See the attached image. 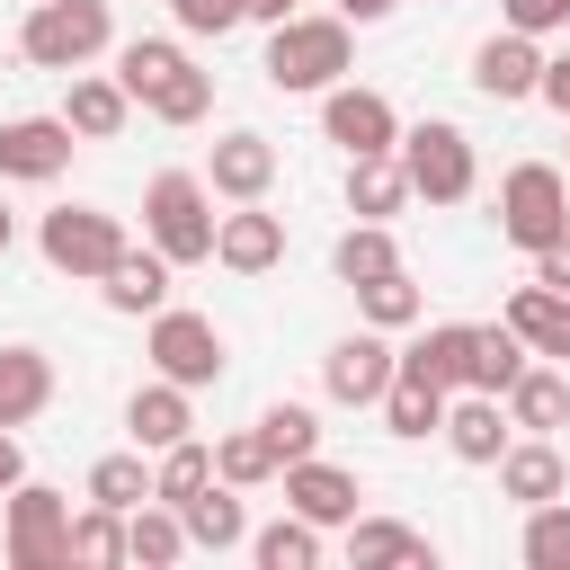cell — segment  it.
Instances as JSON below:
<instances>
[{
	"instance_id": "1",
	"label": "cell",
	"mask_w": 570,
	"mask_h": 570,
	"mask_svg": "<svg viewBox=\"0 0 570 570\" xmlns=\"http://www.w3.org/2000/svg\"><path fill=\"white\" fill-rule=\"evenodd\" d=\"M116 80H125V98H134L142 116H160V125H205V107H214V71H196V53L169 45V36H134V45L116 53Z\"/></svg>"
},
{
	"instance_id": "2",
	"label": "cell",
	"mask_w": 570,
	"mask_h": 570,
	"mask_svg": "<svg viewBox=\"0 0 570 570\" xmlns=\"http://www.w3.org/2000/svg\"><path fill=\"white\" fill-rule=\"evenodd\" d=\"M347 62H356V45H347V18H276L267 27V89H285V98H321V89H338L347 80Z\"/></svg>"
},
{
	"instance_id": "3",
	"label": "cell",
	"mask_w": 570,
	"mask_h": 570,
	"mask_svg": "<svg viewBox=\"0 0 570 570\" xmlns=\"http://www.w3.org/2000/svg\"><path fill=\"white\" fill-rule=\"evenodd\" d=\"M214 232H223V214H214V187H205L196 169H160V178L142 187V240H151L169 267H205V258H214Z\"/></svg>"
},
{
	"instance_id": "4",
	"label": "cell",
	"mask_w": 570,
	"mask_h": 570,
	"mask_svg": "<svg viewBox=\"0 0 570 570\" xmlns=\"http://www.w3.org/2000/svg\"><path fill=\"white\" fill-rule=\"evenodd\" d=\"M107 45H116V18H107V0H27L18 53H27L36 71H89Z\"/></svg>"
},
{
	"instance_id": "5",
	"label": "cell",
	"mask_w": 570,
	"mask_h": 570,
	"mask_svg": "<svg viewBox=\"0 0 570 570\" xmlns=\"http://www.w3.org/2000/svg\"><path fill=\"white\" fill-rule=\"evenodd\" d=\"M499 232L534 258V249H552L561 232H570V178L552 169V160H517L508 178H499Z\"/></svg>"
},
{
	"instance_id": "6",
	"label": "cell",
	"mask_w": 570,
	"mask_h": 570,
	"mask_svg": "<svg viewBox=\"0 0 570 570\" xmlns=\"http://www.w3.org/2000/svg\"><path fill=\"white\" fill-rule=\"evenodd\" d=\"M401 169H410V196H428V205H463V196H472V178H481L472 134H463V125H445V116L401 125Z\"/></svg>"
},
{
	"instance_id": "7",
	"label": "cell",
	"mask_w": 570,
	"mask_h": 570,
	"mask_svg": "<svg viewBox=\"0 0 570 570\" xmlns=\"http://www.w3.org/2000/svg\"><path fill=\"white\" fill-rule=\"evenodd\" d=\"M36 249H45V267H53V276L98 285V276L125 258V223H116V214H98V205H53V214H45V232H36Z\"/></svg>"
},
{
	"instance_id": "8",
	"label": "cell",
	"mask_w": 570,
	"mask_h": 570,
	"mask_svg": "<svg viewBox=\"0 0 570 570\" xmlns=\"http://www.w3.org/2000/svg\"><path fill=\"white\" fill-rule=\"evenodd\" d=\"M142 356H151V374H169V383H187V392L223 383V330H214L205 312H169V303H160Z\"/></svg>"
},
{
	"instance_id": "9",
	"label": "cell",
	"mask_w": 570,
	"mask_h": 570,
	"mask_svg": "<svg viewBox=\"0 0 570 570\" xmlns=\"http://www.w3.org/2000/svg\"><path fill=\"white\" fill-rule=\"evenodd\" d=\"M9 561L18 570H62L71 561V499L62 490H45V481L9 490Z\"/></svg>"
},
{
	"instance_id": "10",
	"label": "cell",
	"mask_w": 570,
	"mask_h": 570,
	"mask_svg": "<svg viewBox=\"0 0 570 570\" xmlns=\"http://www.w3.org/2000/svg\"><path fill=\"white\" fill-rule=\"evenodd\" d=\"M392 374H401V347H392V330H374V321L321 356V392L347 401V410H374V401L392 392Z\"/></svg>"
},
{
	"instance_id": "11",
	"label": "cell",
	"mask_w": 570,
	"mask_h": 570,
	"mask_svg": "<svg viewBox=\"0 0 570 570\" xmlns=\"http://www.w3.org/2000/svg\"><path fill=\"white\" fill-rule=\"evenodd\" d=\"M321 134H330L347 160H365V151H401V116H392V98H383V89H356V80L321 89Z\"/></svg>"
},
{
	"instance_id": "12",
	"label": "cell",
	"mask_w": 570,
	"mask_h": 570,
	"mask_svg": "<svg viewBox=\"0 0 570 570\" xmlns=\"http://www.w3.org/2000/svg\"><path fill=\"white\" fill-rule=\"evenodd\" d=\"M71 151H80L71 116H9V125H0V178L45 187V178H62V169H71Z\"/></svg>"
},
{
	"instance_id": "13",
	"label": "cell",
	"mask_w": 570,
	"mask_h": 570,
	"mask_svg": "<svg viewBox=\"0 0 570 570\" xmlns=\"http://www.w3.org/2000/svg\"><path fill=\"white\" fill-rule=\"evenodd\" d=\"M356 499H365V490H356V472H347V463H321V454L285 463V508H294V517H312L321 534H330V525H356Z\"/></svg>"
},
{
	"instance_id": "14",
	"label": "cell",
	"mask_w": 570,
	"mask_h": 570,
	"mask_svg": "<svg viewBox=\"0 0 570 570\" xmlns=\"http://www.w3.org/2000/svg\"><path fill=\"white\" fill-rule=\"evenodd\" d=\"M472 89H481V98H499V107L534 98V89H543V53H534V36L499 27V36H490V45L472 53Z\"/></svg>"
},
{
	"instance_id": "15",
	"label": "cell",
	"mask_w": 570,
	"mask_h": 570,
	"mask_svg": "<svg viewBox=\"0 0 570 570\" xmlns=\"http://www.w3.org/2000/svg\"><path fill=\"white\" fill-rule=\"evenodd\" d=\"M517 419H508V401L499 392H454L445 401V445H454V463H499L517 436H508Z\"/></svg>"
},
{
	"instance_id": "16",
	"label": "cell",
	"mask_w": 570,
	"mask_h": 570,
	"mask_svg": "<svg viewBox=\"0 0 570 570\" xmlns=\"http://www.w3.org/2000/svg\"><path fill=\"white\" fill-rule=\"evenodd\" d=\"M205 187L232 196V205H258V196L276 187V142H267V134H223L214 160H205Z\"/></svg>"
},
{
	"instance_id": "17",
	"label": "cell",
	"mask_w": 570,
	"mask_h": 570,
	"mask_svg": "<svg viewBox=\"0 0 570 570\" xmlns=\"http://www.w3.org/2000/svg\"><path fill=\"white\" fill-rule=\"evenodd\" d=\"M125 428H134V445H142V454H169L178 436H196V401H187V383L151 374V383L125 401Z\"/></svg>"
},
{
	"instance_id": "18",
	"label": "cell",
	"mask_w": 570,
	"mask_h": 570,
	"mask_svg": "<svg viewBox=\"0 0 570 570\" xmlns=\"http://www.w3.org/2000/svg\"><path fill=\"white\" fill-rule=\"evenodd\" d=\"M214 258H223L232 276H267V267L285 258V214H267V205H240V214H223V232H214Z\"/></svg>"
},
{
	"instance_id": "19",
	"label": "cell",
	"mask_w": 570,
	"mask_h": 570,
	"mask_svg": "<svg viewBox=\"0 0 570 570\" xmlns=\"http://www.w3.org/2000/svg\"><path fill=\"white\" fill-rule=\"evenodd\" d=\"M62 116H71V134H80V142H116V134L134 125V98H125V80H116V71H71Z\"/></svg>"
},
{
	"instance_id": "20",
	"label": "cell",
	"mask_w": 570,
	"mask_h": 570,
	"mask_svg": "<svg viewBox=\"0 0 570 570\" xmlns=\"http://www.w3.org/2000/svg\"><path fill=\"white\" fill-rule=\"evenodd\" d=\"M499 490H508L517 508L570 499V463H561V445H552V436H525V445H508V454H499Z\"/></svg>"
},
{
	"instance_id": "21",
	"label": "cell",
	"mask_w": 570,
	"mask_h": 570,
	"mask_svg": "<svg viewBox=\"0 0 570 570\" xmlns=\"http://www.w3.org/2000/svg\"><path fill=\"white\" fill-rule=\"evenodd\" d=\"M347 561H356V570H436V543H428L419 525L356 517V525H347Z\"/></svg>"
},
{
	"instance_id": "22",
	"label": "cell",
	"mask_w": 570,
	"mask_h": 570,
	"mask_svg": "<svg viewBox=\"0 0 570 570\" xmlns=\"http://www.w3.org/2000/svg\"><path fill=\"white\" fill-rule=\"evenodd\" d=\"M98 294H107V312H142V321H151V312L169 303V258H160L151 240H142V249L125 240V258L98 276Z\"/></svg>"
},
{
	"instance_id": "23",
	"label": "cell",
	"mask_w": 570,
	"mask_h": 570,
	"mask_svg": "<svg viewBox=\"0 0 570 570\" xmlns=\"http://www.w3.org/2000/svg\"><path fill=\"white\" fill-rule=\"evenodd\" d=\"M178 517H187V543L196 552H232V543H249V508H240V490L214 472L196 499H178Z\"/></svg>"
},
{
	"instance_id": "24",
	"label": "cell",
	"mask_w": 570,
	"mask_h": 570,
	"mask_svg": "<svg viewBox=\"0 0 570 570\" xmlns=\"http://www.w3.org/2000/svg\"><path fill=\"white\" fill-rule=\"evenodd\" d=\"M410 205V169H401V151H365V160H347V214L356 223H392Z\"/></svg>"
},
{
	"instance_id": "25",
	"label": "cell",
	"mask_w": 570,
	"mask_h": 570,
	"mask_svg": "<svg viewBox=\"0 0 570 570\" xmlns=\"http://www.w3.org/2000/svg\"><path fill=\"white\" fill-rule=\"evenodd\" d=\"M445 401H454L445 383H428L419 365H401V374H392V392H383L374 410H383V428H392V436H445Z\"/></svg>"
},
{
	"instance_id": "26",
	"label": "cell",
	"mask_w": 570,
	"mask_h": 570,
	"mask_svg": "<svg viewBox=\"0 0 570 570\" xmlns=\"http://www.w3.org/2000/svg\"><path fill=\"white\" fill-rule=\"evenodd\" d=\"M499 321H508L534 356H570V294H552V285H517Z\"/></svg>"
},
{
	"instance_id": "27",
	"label": "cell",
	"mask_w": 570,
	"mask_h": 570,
	"mask_svg": "<svg viewBox=\"0 0 570 570\" xmlns=\"http://www.w3.org/2000/svg\"><path fill=\"white\" fill-rule=\"evenodd\" d=\"M45 401H53V356L45 347H0V428L45 419Z\"/></svg>"
},
{
	"instance_id": "28",
	"label": "cell",
	"mask_w": 570,
	"mask_h": 570,
	"mask_svg": "<svg viewBox=\"0 0 570 570\" xmlns=\"http://www.w3.org/2000/svg\"><path fill=\"white\" fill-rule=\"evenodd\" d=\"M401 365H419L445 392H472V321H436L419 347H401Z\"/></svg>"
},
{
	"instance_id": "29",
	"label": "cell",
	"mask_w": 570,
	"mask_h": 570,
	"mask_svg": "<svg viewBox=\"0 0 570 570\" xmlns=\"http://www.w3.org/2000/svg\"><path fill=\"white\" fill-rule=\"evenodd\" d=\"M508 419H517L525 436H552V428H570V383H561L552 365H525V374L508 383Z\"/></svg>"
},
{
	"instance_id": "30",
	"label": "cell",
	"mask_w": 570,
	"mask_h": 570,
	"mask_svg": "<svg viewBox=\"0 0 570 570\" xmlns=\"http://www.w3.org/2000/svg\"><path fill=\"white\" fill-rule=\"evenodd\" d=\"M187 552V517L169 508V499H142L134 517H125V561H142V570H169Z\"/></svg>"
},
{
	"instance_id": "31",
	"label": "cell",
	"mask_w": 570,
	"mask_h": 570,
	"mask_svg": "<svg viewBox=\"0 0 570 570\" xmlns=\"http://www.w3.org/2000/svg\"><path fill=\"white\" fill-rule=\"evenodd\" d=\"M330 267H338V285H374V276H392V267H401L392 223H347L338 249H330Z\"/></svg>"
},
{
	"instance_id": "32",
	"label": "cell",
	"mask_w": 570,
	"mask_h": 570,
	"mask_svg": "<svg viewBox=\"0 0 570 570\" xmlns=\"http://www.w3.org/2000/svg\"><path fill=\"white\" fill-rule=\"evenodd\" d=\"M525 356H534V347H525L508 321H472V392H499V401H508V383L525 374Z\"/></svg>"
},
{
	"instance_id": "33",
	"label": "cell",
	"mask_w": 570,
	"mask_h": 570,
	"mask_svg": "<svg viewBox=\"0 0 570 570\" xmlns=\"http://www.w3.org/2000/svg\"><path fill=\"white\" fill-rule=\"evenodd\" d=\"M249 561H258V570H321V525L285 508L276 525H258V534H249Z\"/></svg>"
},
{
	"instance_id": "34",
	"label": "cell",
	"mask_w": 570,
	"mask_h": 570,
	"mask_svg": "<svg viewBox=\"0 0 570 570\" xmlns=\"http://www.w3.org/2000/svg\"><path fill=\"white\" fill-rule=\"evenodd\" d=\"M214 472H223L232 490H258V481H276L285 463H276L267 428H232V436H214Z\"/></svg>"
},
{
	"instance_id": "35",
	"label": "cell",
	"mask_w": 570,
	"mask_h": 570,
	"mask_svg": "<svg viewBox=\"0 0 570 570\" xmlns=\"http://www.w3.org/2000/svg\"><path fill=\"white\" fill-rule=\"evenodd\" d=\"M89 499L134 517V508L151 499V463H142V445H134V454H98V463H89Z\"/></svg>"
},
{
	"instance_id": "36",
	"label": "cell",
	"mask_w": 570,
	"mask_h": 570,
	"mask_svg": "<svg viewBox=\"0 0 570 570\" xmlns=\"http://www.w3.org/2000/svg\"><path fill=\"white\" fill-rule=\"evenodd\" d=\"M205 481H214V445H196V436H178V445L151 463V499H169V508H178V499H196Z\"/></svg>"
},
{
	"instance_id": "37",
	"label": "cell",
	"mask_w": 570,
	"mask_h": 570,
	"mask_svg": "<svg viewBox=\"0 0 570 570\" xmlns=\"http://www.w3.org/2000/svg\"><path fill=\"white\" fill-rule=\"evenodd\" d=\"M525 570H570V499H543L525 508Z\"/></svg>"
},
{
	"instance_id": "38",
	"label": "cell",
	"mask_w": 570,
	"mask_h": 570,
	"mask_svg": "<svg viewBox=\"0 0 570 570\" xmlns=\"http://www.w3.org/2000/svg\"><path fill=\"white\" fill-rule=\"evenodd\" d=\"M356 303H365V321H374V330H410V321L428 312V294L410 285V267H392V276H374V285H356Z\"/></svg>"
},
{
	"instance_id": "39",
	"label": "cell",
	"mask_w": 570,
	"mask_h": 570,
	"mask_svg": "<svg viewBox=\"0 0 570 570\" xmlns=\"http://www.w3.org/2000/svg\"><path fill=\"white\" fill-rule=\"evenodd\" d=\"M71 561H125V508H80L71 517Z\"/></svg>"
},
{
	"instance_id": "40",
	"label": "cell",
	"mask_w": 570,
	"mask_h": 570,
	"mask_svg": "<svg viewBox=\"0 0 570 570\" xmlns=\"http://www.w3.org/2000/svg\"><path fill=\"white\" fill-rule=\"evenodd\" d=\"M258 428H267V445H276V463H303V454H321V419H312L303 401H276V410H267Z\"/></svg>"
},
{
	"instance_id": "41",
	"label": "cell",
	"mask_w": 570,
	"mask_h": 570,
	"mask_svg": "<svg viewBox=\"0 0 570 570\" xmlns=\"http://www.w3.org/2000/svg\"><path fill=\"white\" fill-rule=\"evenodd\" d=\"M169 18H178L187 36H232V27L249 18V0H169Z\"/></svg>"
},
{
	"instance_id": "42",
	"label": "cell",
	"mask_w": 570,
	"mask_h": 570,
	"mask_svg": "<svg viewBox=\"0 0 570 570\" xmlns=\"http://www.w3.org/2000/svg\"><path fill=\"white\" fill-rule=\"evenodd\" d=\"M499 9H508V27H517V36H534V45L570 27V0H499Z\"/></svg>"
},
{
	"instance_id": "43",
	"label": "cell",
	"mask_w": 570,
	"mask_h": 570,
	"mask_svg": "<svg viewBox=\"0 0 570 570\" xmlns=\"http://www.w3.org/2000/svg\"><path fill=\"white\" fill-rule=\"evenodd\" d=\"M534 285H552V294H570V232H561L552 249H534Z\"/></svg>"
},
{
	"instance_id": "44",
	"label": "cell",
	"mask_w": 570,
	"mask_h": 570,
	"mask_svg": "<svg viewBox=\"0 0 570 570\" xmlns=\"http://www.w3.org/2000/svg\"><path fill=\"white\" fill-rule=\"evenodd\" d=\"M534 98H552V107L570 116V53H552V62H543V89H534Z\"/></svg>"
},
{
	"instance_id": "45",
	"label": "cell",
	"mask_w": 570,
	"mask_h": 570,
	"mask_svg": "<svg viewBox=\"0 0 570 570\" xmlns=\"http://www.w3.org/2000/svg\"><path fill=\"white\" fill-rule=\"evenodd\" d=\"M27 481V454H18V428H0V499Z\"/></svg>"
},
{
	"instance_id": "46",
	"label": "cell",
	"mask_w": 570,
	"mask_h": 570,
	"mask_svg": "<svg viewBox=\"0 0 570 570\" xmlns=\"http://www.w3.org/2000/svg\"><path fill=\"white\" fill-rule=\"evenodd\" d=\"M392 9H401V0H338V18H347V27H383Z\"/></svg>"
},
{
	"instance_id": "47",
	"label": "cell",
	"mask_w": 570,
	"mask_h": 570,
	"mask_svg": "<svg viewBox=\"0 0 570 570\" xmlns=\"http://www.w3.org/2000/svg\"><path fill=\"white\" fill-rule=\"evenodd\" d=\"M249 18H267V27H276V18H294V0H249Z\"/></svg>"
},
{
	"instance_id": "48",
	"label": "cell",
	"mask_w": 570,
	"mask_h": 570,
	"mask_svg": "<svg viewBox=\"0 0 570 570\" xmlns=\"http://www.w3.org/2000/svg\"><path fill=\"white\" fill-rule=\"evenodd\" d=\"M9 240H18V214H9V205H0V258H9Z\"/></svg>"
}]
</instances>
